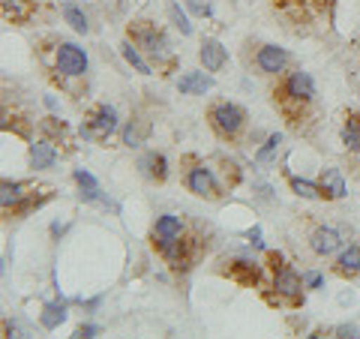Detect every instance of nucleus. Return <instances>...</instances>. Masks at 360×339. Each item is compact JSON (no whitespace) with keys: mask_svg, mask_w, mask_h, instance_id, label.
<instances>
[{"mask_svg":"<svg viewBox=\"0 0 360 339\" xmlns=\"http://www.w3.org/2000/svg\"><path fill=\"white\" fill-rule=\"evenodd\" d=\"M75 184L82 186V189H96V186H99L96 177L90 174V172H84V168H78V172H75Z\"/></svg>","mask_w":360,"mask_h":339,"instance_id":"obj_29","label":"nucleus"},{"mask_svg":"<svg viewBox=\"0 0 360 339\" xmlns=\"http://www.w3.org/2000/svg\"><path fill=\"white\" fill-rule=\"evenodd\" d=\"M148 132H150V123L139 117V120H132L127 129H123V144H129V148H139V144L148 139Z\"/></svg>","mask_w":360,"mask_h":339,"instance_id":"obj_16","label":"nucleus"},{"mask_svg":"<svg viewBox=\"0 0 360 339\" xmlns=\"http://www.w3.org/2000/svg\"><path fill=\"white\" fill-rule=\"evenodd\" d=\"M336 270H340L342 276L360 274V246H348V250L340 255V262H336Z\"/></svg>","mask_w":360,"mask_h":339,"instance_id":"obj_17","label":"nucleus"},{"mask_svg":"<svg viewBox=\"0 0 360 339\" xmlns=\"http://www.w3.org/2000/svg\"><path fill=\"white\" fill-rule=\"evenodd\" d=\"M307 286L309 288H321L324 286V276L321 274H307Z\"/></svg>","mask_w":360,"mask_h":339,"instance_id":"obj_31","label":"nucleus"},{"mask_svg":"<svg viewBox=\"0 0 360 339\" xmlns=\"http://www.w3.org/2000/svg\"><path fill=\"white\" fill-rule=\"evenodd\" d=\"M4 15L13 21H27L30 18V4L27 0H4Z\"/></svg>","mask_w":360,"mask_h":339,"instance_id":"obj_20","label":"nucleus"},{"mask_svg":"<svg viewBox=\"0 0 360 339\" xmlns=\"http://www.w3.org/2000/svg\"><path fill=\"white\" fill-rule=\"evenodd\" d=\"M156 246H160V252H162L174 267H180V262H184V255H186V246L180 243V237H160V241H156Z\"/></svg>","mask_w":360,"mask_h":339,"instance_id":"obj_14","label":"nucleus"},{"mask_svg":"<svg viewBox=\"0 0 360 339\" xmlns=\"http://www.w3.org/2000/svg\"><path fill=\"white\" fill-rule=\"evenodd\" d=\"M250 241H252V246H264V241H262V231H250Z\"/></svg>","mask_w":360,"mask_h":339,"instance_id":"obj_33","label":"nucleus"},{"mask_svg":"<svg viewBox=\"0 0 360 339\" xmlns=\"http://www.w3.org/2000/svg\"><path fill=\"white\" fill-rule=\"evenodd\" d=\"M342 141L348 151H360V115H352L342 127Z\"/></svg>","mask_w":360,"mask_h":339,"instance_id":"obj_18","label":"nucleus"},{"mask_svg":"<svg viewBox=\"0 0 360 339\" xmlns=\"http://www.w3.org/2000/svg\"><path fill=\"white\" fill-rule=\"evenodd\" d=\"M285 94L291 96V99H312L315 96V82H312V75L309 72H295L288 78V84H285Z\"/></svg>","mask_w":360,"mask_h":339,"instance_id":"obj_8","label":"nucleus"},{"mask_svg":"<svg viewBox=\"0 0 360 339\" xmlns=\"http://www.w3.org/2000/svg\"><path fill=\"white\" fill-rule=\"evenodd\" d=\"M231 274L238 276L240 282H255L258 279V264L255 262H234Z\"/></svg>","mask_w":360,"mask_h":339,"instance_id":"obj_25","label":"nucleus"},{"mask_svg":"<svg viewBox=\"0 0 360 339\" xmlns=\"http://www.w3.org/2000/svg\"><path fill=\"white\" fill-rule=\"evenodd\" d=\"M58 70L63 75H82L87 70V54L75 42H63L58 49Z\"/></svg>","mask_w":360,"mask_h":339,"instance_id":"obj_2","label":"nucleus"},{"mask_svg":"<svg viewBox=\"0 0 360 339\" xmlns=\"http://www.w3.org/2000/svg\"><path fill=\"white\" fill-rule=\"evenodd\" d=\"M198 58H201V63H205V70L207 72H217V70H222L225 66V49H222V42H217V39H205L201 42V49H198Z\"/></svg>","mask_w":360,"mask_h":339,"instance_id":"obj_5","label":"nucleus"},{"mask_svg":"<svg viewBox=\"0 0 360 339\" xmlns=\"http://www.w3.org/2000/svg\"><path fill=\"white\" fill-rule=\"evenodd\" d=\"M94 333H99L96 324H84V327H82V336H94Z\"/></svg>","mask_w":360,"mask_h":339,"instance_id":"obj_34","label":"nucleus"},{"mask_svg":"<svg viewBox=\"0 0 360 339\" xmlns=\"http://www.w3.org/2000/svg\"><path fill=\"white\" fill-rule=\"evenodd\" d=\"M168 15H172V21L177 25V30L184 33V37H189V33H193V25H189V18H186L184 9H180V4H172V6H168Z\"/></svg>","mask_w":360,"mask_h":339,"instance_id":"obj_26","label":"nucleus"},{"mask_svg":"<svg viewBox=\"0 0 360 339\" xmlns=\"http://www.w3.org/2000/svg\"><path fill=\"white\" fill-rule=\"evenodd\" d=\"M291 189H295V196H300V198H319L321 196L319 186L309 184V180H300V177L291 180Z\"/></svg>","mask_w":360,"mask_h":339,"instance_id":"obj_27","label":"nucleus"},{"mask_svg":"<svg viewBox=\"0 0 360 339\" xmlns=\"http://www.w3.org/2000/svg\"><path fill=\"white\" fill-rule=\"evenodd\" d=\"M279 141H283V135L279 132H274V135H267V141H264V148L258 151V162H267L270 156H274L276 151H279Z\"/></svg>","mask_w":360,"mask_h":339,"instance_id":"obj_28","label":"nucleus"},{"mask_svg":"<svg viewBox=\"0 0 360 339\" xmlns=\"http://www.w3.org/2000/svg\"><path fill=\"white\" fill-rule=\"evenodd\" d=\"M66 321V307L63 303H45L42 309V327H49V331H54L58 324Z\"/></svg>","mask_w":360,"mask_h":339,"instance_id":"obj_19","label":"nucleus"},{"mask_svg":"<svg viewBox=\"0 0 360 339\" xmlns=\"http://www.w3.org/2000/svg\"><path fill=\"white\" fill-rule=\"evenodd\" d=\"M321 189L328 192L330 198H342L345 196V180H342V174L336 172V168H324V172H321Z\"/></svg>","mask_w":360,"mask_h":339,"instance_id":"obj_15","label":"nucleus"},{"mask_svg":"<svg viewBox=\"0 0 360 339\" xmlns=\"http://www.w3.org/2000/svg\"><path fill=\"white\" fill-rule=\"evenodd\" d=\"M210 120L222 135H238L240 127H243V111L238 105H231V103H219L210 111Z\"/></svg>","mask_w":360,"mask_h":339,"instance_id":"obj_1","label":"nucleus"},{"mask_svg":"<svg viewBox=\"0 0 360 339\" xmlns=\"http://www.w3.org/2000/svg\"><path fill=\"white\" fill-rule=\"evenodd\" d=\"M186 184H189V189H193L195 196H205V198H210L213 192H217V180H213L210 168H205V165H195L193 172L186 174Z\"/></svg>","mask_w":360,"mask_h":339,"instance_id":"obj_6","label":"nucleus"},{"mask_svg":"<svg viewBox=\"0 0 360 339\" xmlns=\"http://www.w3.org/2000/svg\"><path fill=\"white\" fill-rule=\"evenodd\" d=\"M189 6H193V13H198V15H207L210 13L207 0H189Z\"/></svg>","mask_w":360,"mask_h":339,"instance_id":"obj_30","label":"nucleus"},{"mask_svg":"<svg viewBox=\"0 0 360 339\" xmlns=\"http://www.w3.org/2000/svg\"><path fill=\"white\" fill-rule=\"evenodd\" d=\"M21 189H25L21 184H9V180H4V186H0V205L9 207V205H15V201H21V196H25Z\"/></svg>","mask_w":360,"mask_h":339,"instance_id":"obj_23","label":"nucleus"},{"mask_svg":"<svg viewBox=\"0 0 360 339\" xmlns=\"http://www.w3.org/2000/svg\"><path fill=\"white\" fill-rule=\"evenodd\" d=\"M139 168L148 177H156V180H165V174H168V162H165L162 153H144L139 160Z\"/></svg>","mask_w":360,"mask_h":339,"instance_id":"obj_12","label":"nucleus"},{"mask_svg":"<svg viewBox=\"0 0 360 339\" xmlns=\"http://www.w3.org/2000/svg\"><path fill=\"white\" fill-rule=\"evenodd\" d=\"M135 39H139L150 54H156V58H165V54H168V42H165V37H162V33H156L153 27H141L139 33H135Z\"/></svg>","mask_w":360,"mask_h":339,"instance_id":"obj_10","label":"nucleus"},{"mask_svg":"<svg viewBox=\"0 0 360 339\" xmlns=\"http://www.w3.org/2000/svg\"><path fill=\"white\" fill-rule=\"evenodd\" d=\"M336 333L340 336H357V327L354 324H342V327H336Z\"/></svg>","mask_w":360,"mask_h":339,"instance_id":"obj_32","label":"nucleus"},{"mask_svg":"<svg viewBox=\"0 0 360 339\" xmlns=\"http://www.w3.org/2000/svg\"><path fill=\"white\" fill-rule=\"evenodd\" d=\"M274 288L279 291V295H285V298H297L300 288H303V282H300V276L291 267H279L276 276H274Z\"/></svg>","mask_w":360,"mask_h":339,"instance_id":"obj_9","label":"nucleus"},{"mask_svg":"<svg viewBox=\"0 0 360 339\" xmlns=\"http://www.w3.org/2000/svg\"><path fill=\"white\" fill-rule=\"evenodd\" d=\"M115 129H117V111L111 105H99L94 123H90V127H82L84 135H111Z\"/></svg>","mask_w":360,"mask_h":339,"instance_id":"obj_4","label":"nucleus"},{"mask_svg":"<svg viewBox=\"0 0 360 339\" xmlns=\"http://www.w3.org/2000/svg\"><path fill=\"white\" fill-rule=\"evenodd\" d=\"M120 49H123V58H127V60H129V66H135V70H139L141 75H150V66H148V63H144V58H141V54H139V51H135V49H132V42H123V45H120Z\"/></svg>","mask_w":360,"mask_h":339,"instance_id":"obj_24","label":"nucleus"},{"mask_svg":"<svg viewBox=\"0 0 360 339\" xmlns=\"http://www.w3.org/2000/svg\"><path fill=\"white\" fill-rule=\"evenodd\" d=\"M258 70L262 72H283L285 70V63H288V51L285 49H279V45H264L262 51H258Z\"/></svg>","mask_w":360,"mask_h":339,"instance_id":"obj_3","label":"nucleus"},{"mask_svg":"<svg viewBox=\"0 0 360 339\" xmlns=\"http://www.w3.org/2000/svg\"><path fill=\"white\" fill-rule=\"evenodd\" d=\"M54 160H58V151H54V144L37 141V144L30 148V165H33V168H51Z\"/></svg>","mask_w":360,"mask_h":339,"instance_id":"obj_13","label":"nucleus"},{"mask_svg":"<svg viewBox=\"0 0 360 339\" xmlns=\"http://www.w3.org/2000/svg\"><path fill=\"white\" fill-rule=\"evenodd\" d=\"M63 18H66V25H70L72 30H78V33H87V15H84L78 6L66 4V6H63Z\"/></svg>","mask_w":360,"mask_h":339,"instance_id":"obj_21","label":"nucleus"},{"mask_svg":"<svg viewBox=\"0 0 360 339\" xmlns=\"http://www.w3.org/2000/svg\"><path fill=\"white\" fill-rule=\"evenodd\" d=\"M340 243H342V237H340V231H336V229H315L312 231V241H309V246L319 255L336 252V250H340Z\"/></svg>","mask_w":360,"mask_h":339,"instance_id":"obj_7","label":"nucleus"},{"mask_svg":"<svg viewBox=\"0 0 360 339\" xmlns=\"http://www.w3.org/2000/svg\"><path fill=\"white\" fill-rule=\"evenodd\" d=\"M210 87H213V82H210L205 72H186V75L177 82L180 94H201V96H205Z\"/></svg>","mask_w":360,"mask_h":339,"instance_id":"obj_11","label":"nucleus"},{"mask_svg":"<svg viewBox=\"0 0 360 339\" xmlns=\"http://www.w3.org/2000/svg\"><path fill=\"white\" fill-rule=\"evenodd\" d=\"M180 219L177 217H160L156 219V237H180Z\"/></svg>","mask_w":360,"mask_h":339,"instance_id":"obj_22","label":"nucleus"}]
</instances>
